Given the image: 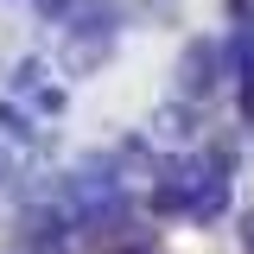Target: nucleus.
<instances>
[{
  "label": "nucleus",
  "instance_id": "1",
  "mask_svg": "<svg viewBox=\"0 0 254 254\" xmlns=\"http://www.w3.org/2000/svg\"><path fill=\"white\" fill-rule=\"evenodd\" d=\"M203 108L190 102V95H178V102H159L153 115H146V140L153 146H197L203 140Z\"/></svg>",
  "mask_w": 254,
  "mask_h": 254
},
{
  "label": "nucleus",
  "instance_id": "2",
  "mask_svg": "<svg viewBox=\"0 0 254 254\" xmlns=\"http://www.w3.org/2000/svg\"><path fill=\"white\" fill-rule=\"evenodd\" d=\"M222 64H229V51L222 45H210V38H190L185 51H178V95H210L222 83Z\"/></svg>",
  "mask_w": 254,
  "mask_h": 254
},
{
  "label": "nucleus",
  "instance_id": "3",
  "mask_svg": "<svg viewBox=\"0 0 254 254\" xmlns=\"http://www.w3.org/2000/svg\"><path fill=\"white\" fill-rule=\"evenodd\" d=\"M13 95H26L38 115H58V108H64V89L45 83V64H38V58H26L19 70H13Z\"/></svg>",
  "mask_w": 254,
  "mask_h": 254
},
{
  "label": "nucleus",
  "instance_id": "4",
  "mask_svg": "<svg viewBox=\"0 0 254 254\" xmlns=\"http://www.w3.org/2000/svg\"><path fill=\"white\" fill-rule=\"evenodd\" d=\"M235 76H254V26H242V38H235Z\"/></svg>",
  "mask_w": 254,
  "mask_h": 254
},
{
  "label": "nucleus",
  "instance_id": "5",
  "mask_svg": "<svg viewBox=\"0 0 254 254\" xmlns=\"http://www.w3.org/2000/svg\"><path fill=\"white\" fill-rule=\"evenodd\" d=\"M108 254H159V242H146V235H140V242H121V248H108Z\"/></svg>",
  "mask_w": 254,
  "mask_h": 254
},
{
  "label": "nucleus",
  "instance_id": "6",
  "mask_svg": "<svg viewBox=\"0 0 254 254\" xmlns=\"http://www.w3.org/2000/svg\"><path fill=\"white\" fill-rule=\"evenodd\" d=\"M242 121L254 127V76H248V83H242Z\"/></svg>",
  "mask_w": 254,
  "mask_h": 254
},
{
  "label": "nucleus",
  "instance_id": "7",
  "mask_svg": "<svg viewBox=\"0 0 254 254\" xmlns=\"http://www.w3.org/2000/svg\"><path fill=\"white\" fill-rule=\"evenodd\" d=\"M242 248H248V254H254V216H248V222H242Z\"/></svg>",
  "mask_w": 254,
  "mask_h": 254
}]
</instances>
